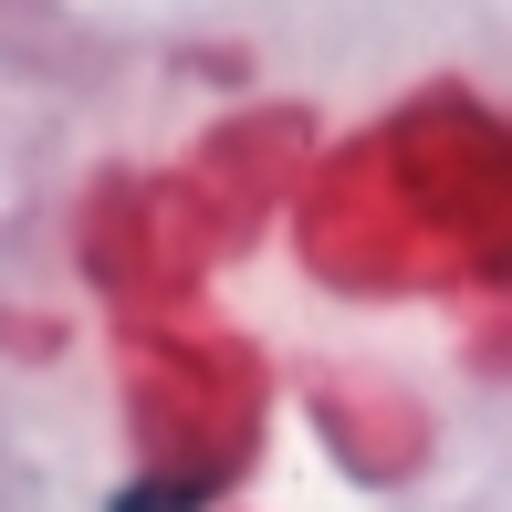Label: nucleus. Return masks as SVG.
Returning <instances> with one entry per match:
<instances>
[{"label":"nucleus","mask_w":512,"mask_h":512,"mask_svg":"<svg viewBox=\"0 0 512 512\" xmlns=\"http://www.w3.org/2000/svg\"><path fill=\"white\" fill-rule=\"evenodd\" d=\"M115 512H178L168 492H126V502H115Z\"/></svg>","instance_id":"obj_1"}]
</instances>
